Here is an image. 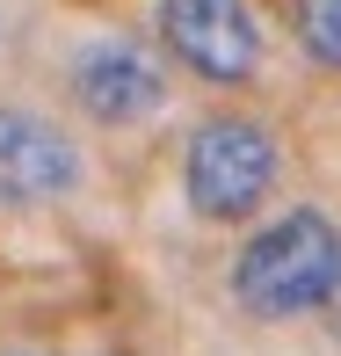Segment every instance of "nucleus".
Wrapping results in <instances>:
<instances>
[{
  "mask_svg": "<svg viewBox=\"0 0 341 356\" xmlns=\"http://www.w3.org/2000/svg\"><path fill=\"white\" fill-rule=\"evenodd\" d=\"M233 284V305L247 320H305V313H327L341 298V225L313 204H290L283 218H269L247 248L233 254L225 269Z\"/></svg>",
  "mask_w": 341,
  "mask_h": 356,
  "instance_id": "1",
  "label": "nucleus"
},
{
  "mask_svg": "<svg viewBox=\"0 0 341 356\" xmlns=\"http://www.w3.org/2000/svg\"><path fill=\"white\" fill-rule=\"evenodd\" d=\"M276 168L283 153L262 117H203L182 145V197L203 225H240L269 204Z\"/></svg>",
  "mask_w": 341,
  "mask_h": 356,
  "instance_id": "2",
  "label": "nucleus"
},
{
  "mask_svg": "<svg viewBox=\"0 0 341 356\" xmlns=\"http://www.w3.org/2000/svg\"><path fill=\"white\" fill-rule=\"evenodd\" d=\"M153 37L182 73L210 80V88H247L262 73V58H269L262 15L247 0H160Z\"/></svg>",
  "mask_w": 341,
  "mask_h": 356,
  "instance_id": "3",
  "label": "nucleus"
},
{
  "mask_svg": "<svg viewBox=\"0 0 341 356\" xmlns=\"http://www.w3.org/2000/svg\"><path fill=\"white\" fill-rule=\"evenodd\" d=\"M88 175L80 138L58 117L29 102H0V204L8 211H44V204H66Z\"/></svg>",
  "mask_w": 341,
  "mask_h": 356,
  "instance_id": "4",
  "label": "nucleus"
},
{
  "mask_svg": "<svg viewBox=\"0 0 341 356\" xmlns=\"http://www.w3.org/2000/svg\"><path fill=\"white\" fill-rule=\"evenodd\" d=\"M66 80H73V102L88 109L94 124H109V131H131V124L160 117V102H167V73H160L138 44H124V37L80 44Z\"/></svg>",
  "mask_w": 341,
  "mask_h": 356,
  "instance_id": "5",
  "label": "nucleus"
},
{
  "mask_svg": "<svg viewBox=\"0 0 341 356\" xmlns=\"http://www.w3.org/2000/svg\"><path fill=\"white\" fill-rule=\"evenodd\" d=\"M290 22H298L305 58H319L327 73H341V0H290Z\"/></svg>",
  "mask_w": 341,
  "mask_h": 356,
  "instance_id": "6",
  "label": "nucleus"
},
{
  "mask_svg": "<svg viewBox=\"0 0 341 356\" xmlns=\"http://www.w3.org/2000/svg\"><path fill=\"white\" fill-rule=\"evenodd\" d=\"M15 356H51V349H15Z\"/></svg>",
  "mask_w": 341,
  "mask_h": 356,
  "instance_id": "7",
  "label": "nucleus"
}]
</instances>
